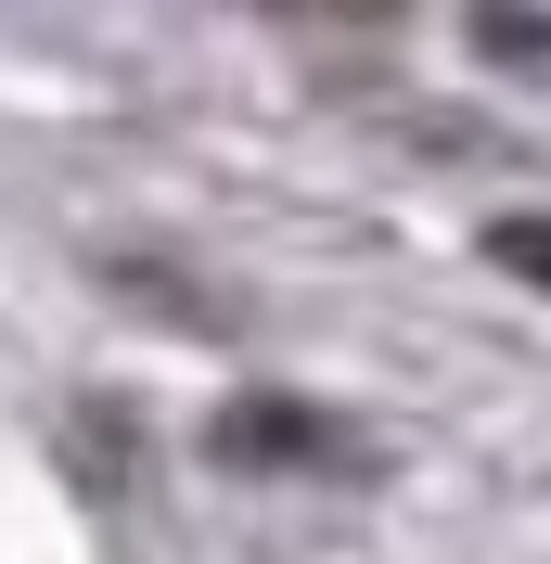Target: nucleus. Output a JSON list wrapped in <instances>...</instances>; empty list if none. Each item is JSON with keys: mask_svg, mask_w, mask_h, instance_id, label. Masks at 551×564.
I'll return each instance as SVG.
<instances>
[{"mask_svg": "<svg viewBox=\"0 0 551 564\" xmlns=\"http://www.w3.org/2000/svg\"><path fill=\"white\" fill-rule=\"evenodd\" d=\"M487 245H500V270H526V282H551V218H500V231H487Z\"/></svg>", "mask_w": 551, "mask_h": 564, "instance_id": "f257e3e1", "label": "nucleus"}]
</instances>
